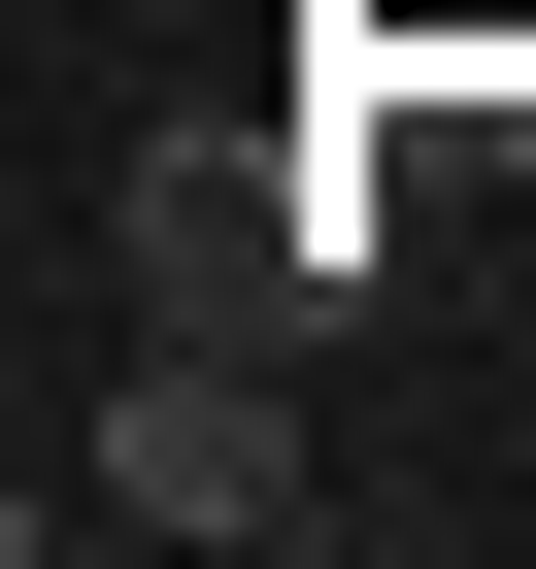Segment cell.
Segmentation results:
<instances>
[{
	"label": "cell",
	"mask_w": 536,
	"mask_h": 569,
	"mask_svg": "<svg viewBox=\"0 0 536 569\" xmlns=\"http://www.w3.org/2000/svg\"><path fill=\"white\" fill-rule=\"evenodd\" d=\"M68 502H135V536H302V402H268V336H168V369L68 436Z\"/></svg>",
	"instance_id": "2"
},
{
	"label": "cell",
	"mask_w": 536,
	"mask_h": 569,
	"mask_svg": "<svg viewBox=\"0 0 536 569\" xmlns=\"http://www.w3.org/2000/svg\"><path fill=\"white\" fill-rule=\"evenodd\" d=\"M369 268H403L369 101H336V134H168V168H135V302H168V336H268V369H302V336H369Z\"/></svg>",
	"instance_id": "1"
}]
</instances>
